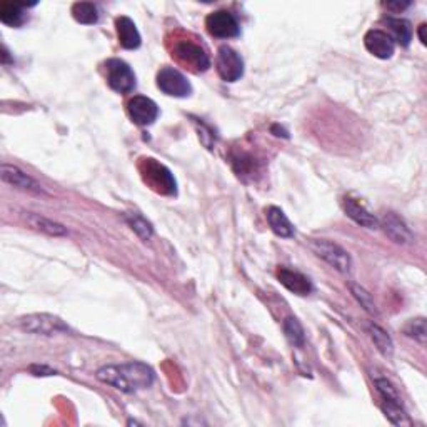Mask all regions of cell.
<instances>
[{"mask_svg":"<svg viewBox=\"0 0 427 427\" xmlns=\"http://www.w3.org/2000/svg\"><path fill=\"white\" fill-rule=\"evenodd\" d=\"M96 376L99 381L115 387L117 391L125 392V394H130V392L145 389V387L152 386L155 377L154 371L147 364H144V362L109 364L101 367Z\"/></svg>","mask_w":427,"mask_h":427,"instance_id":"6da1fadb","label":"cell"},{"mask_svg":"<svg viewBox=\"0 0 427 427\" xmlns=\"http://www.w3.org/2000/svg\"><path fill=\"white\" fill-rule=\"evenodd\" d=\"M142 178L150 185L155 192L164 195H175L178 192V184H175L174 175L165 165H162L155 159H142L140 162Z\"/></svg>","mask_w":427,"mask_h":427,"instance_id":"7a4b0ae2","label":"cell"},{"mask_svg":"<svg viewBox=\"0 0 427 427\" xmlns=\"http://www.w3.org/2000/svg\"><path fill=\"white\" fill-rule=\"evenodd\" d=\"M17 326L29 334H36V336H57V334L68 332V326L62 321L61 317L53 316V314H29L17 319Z\"/></svg>","mask_w":427,"mask_h":427,"instance_id":"3957f363","label":"cell"},{"mask_svg":"<svg viewBox=\"0 0 427 427\" xmlns=\"http://www.w3.org/2000/svg\"><path fill=\"white\" fill-rule=\"evenodd\" d=\"M311 249L319 257L324 259L329 266L337 269L339 272L349 274L352 269V259L346 249H342L339 244H334L327 239H316L311 242Z\"/></svg>","mask_w":427,"mask_h":427,"instance_id":"277c9868","label":"cell"},{"mask_svg":"<svg viewBox=\"0 0 427 427\" xmlns=\"http://www.w3.org/2000/svg\"><path fill=\"white\" fill-rule=\"evenodd\" d=\"M107 83L119 94H129L135 87V73L130 66L120 58H109L106 62Z\"/></svg>","mask_w":427,"mask_h":427,"instance_id":"5b68a950","label":"cell"},{"mask_svg":"<svg viewBox=\"0 0 427 427\" xmlns=\"http://www.w3.org/2000/svg\"><path fill=\"white\" fill-rule=\"evenodd\" d=\"M157 87L165 96L179 97V99L192 94V86H190L187 77L174 67H162L157 72Z\"/></svg>","mask_w":427,"mask_h":427,"instance_id":"8992f818","label":"cell"},{"mask_svg":"<svg viewBox=\"0 0 427 427\" xmlns=\"http://www.w3.org/2000/svg\"><path fill=\"white\" fill-rule=\"evenodd\" d=\"M215 67H217L219 77L224 82H235L244 76L242 57L229 46L219 47L217 57H215Z\"/></svg>","mask_w":427,"mask_h":427,"instance_id":"52a82bcc","label":"cell"},{"mask_svg":"<svg viewBox=\"0 0 427 427\" xmlns=\"http://www.w3.org/2000/svg\"><path fill=\"white\" fill-rule=\"evenodd\" d=\"M173 56L178 57V61L194 72H205L210 67L209 56L205 51L192 41H179L174 46Z\"/></svg>","mask_w":427,"mask_h":427,"instance_id":"ba28073f","label":"cell"},{"mask_svg":"<svg viewBox=\"0 0 427 427\" xmlns=\"http://www.w3.org/2000/svg\"><path fill=\"white\" fill-rule=\"evenodd\" d=\"M205 27L212 37L232 38L240 34V26L232 14L227 11H215L205 19Z\"/></svg>","mask_w":427,"mask_h":427,"instance_id":"9c48e42d","label":"cell"},{"mask_svg":"<svg viewBox=\"0 0 427 427\" xmlns=\"http://www.w3.org/2000/svg\"><path fill=\"white\" fill-rule=\"evenodd\" d=\"M0 178H2L6 184L12 185V187L16 189H21L24 192L37 195L46 194V190H43L42 185L38 184L36 179L31 178V175L26 174L22 169H19L16 165L2 164V167H0Z\"/></svg>","mask_w":427,"mask_h":427,"instance_id":"30bf717a","label":"cell"},{"mask_svg":"<svg viewBox=\"0 0 427 427\" xmlns=\"http://www.w3.org/2000/svg\"><path fill=\"white\" fill-rule=\"evenodd\" d=\"M127 112L137 125H150L159 115V107L149 97L135 96L127 104Z\"/></svg>","mask_w":427,"mask_h":427,"instance_id":"8fae6325","label":"cell"},{"mask_svg":"<svg viewBox=\"0 0 427 427\" xmlns=\"http://www.w3.org/2000/svg\"><path fill=\"white\" fill-rule=\"evenodd\" d=\"M364 46L372 56L377 58H391L396 52V42L392 41L389 34L381 31V29H371L364 37Z\"/></svg>","mask_w":427,"mask_h":427,"instance_id":"7c38bea8","label":"cell"},{"mask_svg":"<svg viewBox=\"0 0 427 427\" xmlns=\"http://www.w3.org/2000/svg\"><path fill=\"white\" fill-rule=\"evenodd\" d=\"M277 279L287 291L296 294V296H309L312 292V282L311 279L304 276V274L292 271V269L281 267L277 271Z\"/></svg>","mask_w":427,"mask_h":427,"instance_id":"4fadbf2b","label":"cell"},{"mask_svg":"<svg viewBox=\"0 0 427 427\" xmlns=\"http://www.w3.org/2000/svg\"><path fill=\"white\" fill-rule=\"evenodd\" d=\"M382 227H384L387 237L394 240L396 244L406 245L414 240V235H412L411 229L407 227V224L394 212H387L384 217H382Z\"/></svg>","mask_w":427,"mask_h":427,"instance_id":"5bb4252c","label":"cell"},{"mask_svg":"<svg viewBox=\"0 0 427 427\" xmlns=\"http://www.w3.org/2000/svg\"><path fill=\"white\" fill-rule=\"evenodd\" d=\"M115 31L117 37H119V43L127 51H134V48L140 47V34L137 31L135 24L132 19L120 16L115 19Z\"/></svg>","mask_w":427,"mask_h":427,"instance_id":"9a60e30c","label":"cell"},{"mask_svg":"<svg viewBox=\"0 0 427 427\" xmlns=\"http://www.w3.org/2000/svg\"><path fill=\"white\" fill-rule=\"evenodd\" d=\"M344 210L347 214V217H351L356 224H359L361 227L366 229H377L379 227V220L374 214H371L364 205L361 202H357L356 199L346 197L344 199Z\"/></svg>","mask_w":427,"mask_h":427,"instance_id":"2e32d148","label":"cell"},{"mask_svg":"<svg viewBox=\"0 0 427 427\" xmlns=\"http://www.w3.org/2000/svg\"><path fill=\"white\" fill-rule=\"evenodd\" d=\"M266 217H267V222H269V225H271L274 234L279 235V237H282V239L294 237L296 229H294L292 222L289 220L286 212H284L281 207L271 205V207L266 210Z\"/></svg>","mask_w":427,"mask_h":427,"instance_id":"e0dca14e","label":"cell"},{"mask_svg":"<svg viewBox=\"0 0 427 427\" xmlns=\"http://www.w3.org/2000/svg\"><path fill=\"white\" fill-rule=\"evenodd\" d=\"M26 220H27V224L31 225L32 229L38 230V232H43V234H47V235H53V237H61V235H67V229L63 227L62 224L53 222V220L43 217V215L27 212Z\"/></svg>","mask_w":427,"mask_h":427,"instance_id":"ac0fdd59","label":"cell"},{"mask_svg":"<svg viewBox=\"0 0 427 427\" xmlns=\"http://www.w3.org/2000/svg\"><path fill=\"white\" fill-rule=\"evenodd\" d=\"M384 22L387 24V27L391 29L389 36L392 37V41L401 43L402 47L409 46L412 41V27L409 21H406V19L386 17Z\"/></svg>","mask_w":427,"mask_h":427,"instance_id":"d6986e66","label":"cell"},{"mask_svg":"<svg viewBox=\"0 0 427 427\" xmlns=\"http://www.w3.org/2000/svg\"><path fill=\"white\" fill-rule=\"evenodd\" d=\"M22 4H12V2H2L0 4V21L6 26L11 27H21L24 22L27 21L26 11H24Z\"/></svg>","mask_w":427,"mask_h":427,"instance_id":"ffe728a7","label":"cell"},{"mask_svg":"<svg viewBox=\"0 0 427 427\" xmlns=\"http://www.w3.org/2000/svg\"><path fill=\"white\" fill-rule=\"evenodd\" d=\"M367 329H369V336L372 342H374V346L377 347V351L384 357H392V354H394V342H392L389 334L382 327L377 326V324H369Z\"/></svg>","mask_w":427,"mask_h":427,"instance_id":"44dd1931","label":"cell"},{"mask_svg":"<svg viewBox=\"0 0 427 427\" xmlns=\"http://www.w3.org/2000/svg\"><path fill=\"white\" fill-rule=\"evenodd\" d=\"M72 17L83 26H92L99 21V11L91 2H76L72 6Z\"/></svg>","mask_w":427,"mask_h":427,"instance_id":"7402d4cb","label":"cell"},{"mask_svg":"<svg viewBox=\"0 0 427 427\" xmlns=\"http://www.w3.org/2000/svg\"><path fill=\"white\" fill-rule=\"evenodd\" d=\"M282 327L287 341L291 342L294 347H304V344H306V334H304L302 324L299 322L296 317H287L286 321H284Z\"/></svg>","mask_w":427,"mask_h":427,"instance_id":"603a6c76","label":"cell"},{"mask_svg":"<svg viewBox=\"0 0 427 427\" xmlns=\"http://www.w3.org/2000/svg\"><path fill=\"white\" fill-rule=\"evenodd\" d=\"M382 412L394 426H411L409 416L406 414V411L402 409V404L397 402H386L382 401Z\"/></svg>","mask_w":427,"mask_h":427,"instance_id":"cb8c5ba5","label":"cell"},{"mask_svg":"<svg viewBox=\"0 0 427 427\" xmlns=\"http://www.w3.org/2000/svg\"><path fill=\"white\" fill-rule=\"evenodd\" d=\"M125 220L127 224L130 225V229L134 230L140 239L149 240L152 237V234H154V229H152L149 220L142 217L140 214H125Z\"/></svg>","mask_w":427,"mask_h":427,"instance_id":"d4e9b609","label":"cell"},{"mask_svg":"<svg viewBox=\"0 0 427 427\" xmlns=\"http://www.w3.org/2000/svg\"><path fill=\"white\" fill-rule=\"evenodd\" d=\"M404 334L407 337L414 339V341L419 342V344H426V337H427L426 319L424 317L411 319V321L404 326Z\"/></svg>","mask_w":427,"mask_h":427,"instance_id":"484cf974","label":"cell"},{"mask_svg":"<svg viewBox=\"0 0 427 427\" xmlns=\"http://www.w3.org/2000/svg\"><path fill=\"white\" fill-rule=\"evenodd\" d=\"M349 289H351L352 296L356 297V301L359 302L361 306L364 307L367 312L372 314V316H377V314H379V311H377V306H376L374 299H372L371 294L367 292L364 287H361V286H357V284L351 282V284H349Z\"/></svg>","mask_w":427,"mask_h":427,"instance_id":"4316f807","label":"cell"},{"mask_svg":"<svg viewBox=\"0 0 427 427\" xmlns=\"http://www.w3.org/2000/svg\"><path fill=\"white\" fill-rule=\"evenodd\" d=\"M376 389H377V392H379L382 401L397 402V404H402L401 397L396 391V387L392 386L389 381L384 379V377H376Z\"/></svg>","mask_w":427,"mask_h":427,"instance_id":"83f0119b","label":"cell"},{"mask_svg":"<svg viewBox=\"0 0 427 427\" xmlns=\"http://www.w3.org/2000/svg\"><path fill=\"white\" fill-rule=\"evenodd\" d=\"M31 372L34 376H53V374H56V371H52L51 367L38 366V364L31 366Z\"/></svg>","mask_w":427,"mask_h":427,"instance_id":"f1b7e54d","label":"cell"},{"mask_svg":"<svg viewBox=\"0 0 427 427\" xmlns=\"http://www.w3.org/2000/svg\"><path fill=\"white\" fill-rule=\"evenodd\" d=\"M384 7L387 9V11L402 12V11H406L407 7H411V2H384Z\"/></svg>","mask_w":427,"mask_h":427,"instance_id":"f546056e","label":"cell"},{"mask_svg":"<svg viewBox=\"0 0 427 427\" xmlns=\"http://www.w3.org/2000/svg\"><path fill=\"white\" fill-rule=\"evenodd\" d=\"M272 132H276V134H274V135H277V137H281V135H282V137H289V135H287V132L284 130L282 127H279V125H274V127H272Z\"/></svg>","mask_w":427,"mask_h":427,"instance_id":"4dcf8cb0","label":"cell"},{"mask_svg":"<svg viewBox=\"0 0 427 427\" xmlns=\"http://www.w3.org/2000/svg\"><path fill=\"white\" fill-rule=\"evenodd\" d=\"M419 38H421V42L424 43H427V38H426V24H422V26L419 27Z\"/></svg>","mask_w":427,"mask_h":427,"instance_id":"1f68e13d","label":"cell"}]
</instances>
